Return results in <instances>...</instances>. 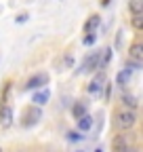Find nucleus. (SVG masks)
<instances>
[{
    "mask_svg": "<svg viewBox=\"0 0 143 152\" xmlns=\"http://www.w3.org/2000/svg\"><path fill=\"white\" fill-rule=\"evenodd\" d=\"M135 123H137V112H135V110H129V108H118V110L114 112V121H112V125H114V129H116V131L124 133V131L133 129V127H135Z\"/></svg>",
    "mask_w": 143,
    "mask_h": 152,
    "instance_id": "nucleus-1",
    "label": "nucleus"
},
{
    "mask_svg": "<svg viewBox=\"0 0 143 152\" xmlns=\"http://www.w3.org/2000/svg\"><path fill=\"white\" fill-rule=\"evenodd\" d=\"M40 118H42V112H40L38 106H27V108H23V114H21V125H23V127H34Z\"/></svg>",
    "mask_w": 143,
    "mask_h": 152,
    "instance_id": "nucleus-2",
    "label": "nucleus"
},
{
    "mask_svg": "<svg viewBox=\"0 0 143 152\" xmlns=\"http://www.w3.org/2000/svg\"><path fill=\"white\" fill-rule=\"evenodd\" d=\"M101 57H103L101 51H95L93 55H88L84 59V64H82V68H80V72H93V70L101 68Z\"/></svg>",
    "mask_w": 143,
    "mask_h": 152,
    "instance_id": "nucleus-3",
    "label": "nucleus"
},
{
    "mask_svg": "<svg viewBox=\"0 0 143 152\" xmlns=\"http://www.w3.org/2000/svg\"><path fill=\"white\" fill-rule=\"evenodd\" d=\"M46 83H48V74H46V72H38V74H34L32 78H30V80L23 85V89H25V91L40 89V87L44 89V85H46Z\"/></svg>",
    "mask_w": 143,
    "mask_h": 152,
    "instance_id": "nucleus-4",
    "label": "nucleus"
},
{
    "mask_svg": "<svg viewBox=\"0 0 143 152\" xmlns=\"http://www.w3.org/2000/svg\"><path fill=\"white\" fill-rule=\"evenodd\" d=\"M103 85H105V76H103V72H99L95 78L91 80V85L86 87V91L91 93V95H99V93H101V89H103Z\"/></svg>",
    "mask_w": 143,
    "mask_h": 152,
    "instance_id": "nucleus-5",
    "label": "nucleus"
},
{
    "mask_svg": "<svg viewBox=\"0 0 143 152\" xmlns=\"http://www.w3.org/2000/svg\"><path fill=\"white\" fill-rule=\"evenodd\" d=\"M133 142H131V135H124V133H122V135H116L114 137V142H112V150L114 152H122L124 148H129Z\"/></svg>",
    "mask_w": 143,
    "mask_h": 152,
    "instance_id": "nucleus-6",
    "label": "nucleus"
},
{
    "mask_svg": "<svg viewBox=\"0 0 143 152\" xmlns=\"http://www.w3.org/2000/svg\"><path fill=\"white\" fill-rule=\"evenodd\" d=\"M131 78H133V70H131V68H124V70H120V72L116 74V85L126 87V85L131 83Z\"/></svg>",
    "mask_w": 143,
    "mask_h": 152,
    "instance_id": "nucleus-7",
    "label": "nucleus"
},
{
    "mask_svg": "<svg viewBox=\"0 0 143 152\" xmlns=\"http://www.w3.org/2000/svg\"><path fill=\"white\" fill-rule=\"evenodd\" d=\"M131 59H135V61H143V40H135L133 45H131Z\"/></svg>",
    "mask_w": 143,
    "mask_h": 152,
    "instance_id": "nucleus-8",
    "label": "nucleus"
},
{
    "mask_svg": "<svg viewBox=\"0 0 143 152\" xmlns=\"http://www.w3.org/2000/svg\"><path fill=\"white\" fill-rule=\"evenodd\" d=\"M48 97H51V91L44 87L42 91H38V93L32 97V102H34V106H44V104L48 102Z\"/></svg>",
    "mask_w": 143,
    "mask_h": 152,
    "instance_id": "nucleus-9",
    "label": "nucleus"
},
{
    "mask_svg": "<svg viewBox=\"0 0 143 152\" xmlns=\"http://www.w3.org/2000/svg\"><path fill=\"white\" fill-rule=\"evenodd\" d=\"M11 123H13V110L9 106H4L2 112H0V125H2V127H11Z\"/></svg>",
    "mask_w": 143,
    "mask_h": 152,
    "instance_id": "nucleus-10",
    "label": "nucleus"
},
{
    "mask_svg": "<svg viewBox=\"0 0 143 152\" xmlns=\"http://www.w3.org/2000/svg\"><path fill=\"white\" fill-rule=\"evenodd\" d=\"M139 106V102L135 99V95H129V93H122V108H129V110H135Z\"/></svg>",
    "mask_w": 143,
    "mask_h": 152,
    "instance_id": "nucleus-11",
    "label": "nucleus"
},
{
    "mask_svg": "<svg viewBox=\"0 0 143 152\" xmlns=\"http://www.w3.org/2000/svg\"><path fill=\"white\" fill-rule=\"evenodd\" d=\"M97 26H99V15H91V17H88V21L84 23V32L86 34H95Z\"/></svg>",
    "mask_w": 143,
    "mask_h": 152,
    "instance_id": "nucleus-12",
    "label": "nucleus"
},
{
    "mask_svg": "<svg viewBox=\"0 0 143 152\" xmlns=\"http://www.w3.org/2000/svg\"><path fill=\"white\" fill-rule=\"evenodd\" d=\"M129 11L133 15H143V0H129Z\"/></svg>",
    "mask_w": 143,
    "mask_h": 152,
    "instance_id": "nucleus-13",
    "label": "nucleus"
},
{
    "mask_svg": "<svg viewBox=\"0 0 143 152\" xmlns=\"http://www.w3.org/2000/svg\"><path fill=\"white\" fill-rule=\"evenodd\" d=\"M72 114H74V118H78V121H80L82 116H86V106H84L82 102H80V104H76L74 108H72Z\"/></svg>",
    "mask_w": 143,
    "mask_h": 152,
    "instance_id": "nucleus-14",
    "label": "nucleus"
},
{
    "mask_svg": "<svg viewBox=\"0 0 143 152\" xmlns=\"http://www.w3.org/2000/svg\"><path fill=\"white\" fill-rule=\"evenodd\" d=\"M91 127H93V118L88 116V114L78 121V129H80V131H91Z\"/></svg>",
    "mask_w": 143,
    "mask_h": 152,
    "instance_id": "nucleus-15",
    "label": "nucleus"
},
{
    "mask_svg": "<svg viewBox=\"0 0 143 152\" xmlns=\"http://www.w3.org/2000/svg\"><path fill=\"white\" fill-rule=\"evenodd\" d=\"M131 26H133L137 32H143V15H133V19H131Z\"/></svg>",
    "mask_w": 143,
    "mask_h": 152,
    "instance_id": "nucleus-16",
    "label": "nucleus"
},
{
    "mask_svg": "<svg viewBox=\"0 0 143 152\" xmlns=\"http://www.w3.org/2000/svg\"><path fill=\"white\" fill-rule=\"evenodd\" d=\"M112 59V49H103V57H101V68H105Z\"/></svg>",
    "mask_w": 143,
    "mask_h": 152,
    "instance_id": "nucleus-17",
    "label": "nucleus"
},
{
    "mask_svg": "<svg viewBox=\"0 0 143 152\" xmlns=\"http://www.w3.org/2000/svg\"><path fill=\"white\" fill-rule=\"evenodd\" d=\"M95 40H97V36H95V34H86V36H84V45H86V47L95 45Z\"/></svg>",
    "mask_w": 143,
    "mask_h": 152,
    "instance_id": "nucleus-18",
    "label": "nucleus"
},
{
    "mask_svg": "<svg viewBox=\"0 0 143 152\" xmlns=\"http://www.w3.org/2000/svg\"><path fill=\"white\" fill-rule=\"evenodd\" d=\"M67 140H69V142H78V140H82V135H80V133H78V131H76V133H74V131H72V133H69V135H67Z\"/></svg>",
    "mask_w": 143,
    "mask_h": 152,
    "instance_id": "nucleus-19",
    "label": "nucleus"
},
{
    "mask_svg": "<svg viewBox=\"0 0 143 152\" xmlns=\"http://www.w3.org/2000/svg\"><path fill=\"white\" fill-rule=\"evenodd\" d=\"M122 152H139V148H137V146H135V144H131V146H129V148H124V150H122Z\"/></svg>",
    "mask_w": 143,
    "mask_h": 152,
    "instance_id": "nucleus-20",
    "label": "nucleus"
},
{
    "mask_svg": "<svg viewBox=\"0 0 143 152\" xmlns=\"http://www.w3.org/2000/svg\"><path fill=\"white\" fill-rule=\"evenodd\" d=\"M95 152H103V150H95Z\"/></svg>",
    "mask_w": 143,
    "mask_h": 152,
    "instance_id": "nucleus-21",
    "label": "nucleus"
},
{
    "mask_svg": "<svg viewBox=\"0 0 143 152\" xmlns=\"http://www.w3.org/2000/svg\"><path fill=\"white\" fill-rule=\"evenodd\" d=\"M76 152H84V150H76Z\"/></svg>",
    "mask_w": 143,
    "mask_h": 152,
    "instance_id": "nucleus-22",
    "label": "nucleus"
},
{
    "mask_svg": "<svg viewBox=\"0 0 143 152\" xmlns=\"http://www.w3.org/2000/svg\"><path fill=\"white\" fill-rule=\"evenodd\" d=\"M0 152H2V148H0Z\"/></svg>",
    "mask_w": 143,
    "mask_h": 152,
    "instance_id": "nucleus-23",
    "label": "nucleus"
}]
</instances>
